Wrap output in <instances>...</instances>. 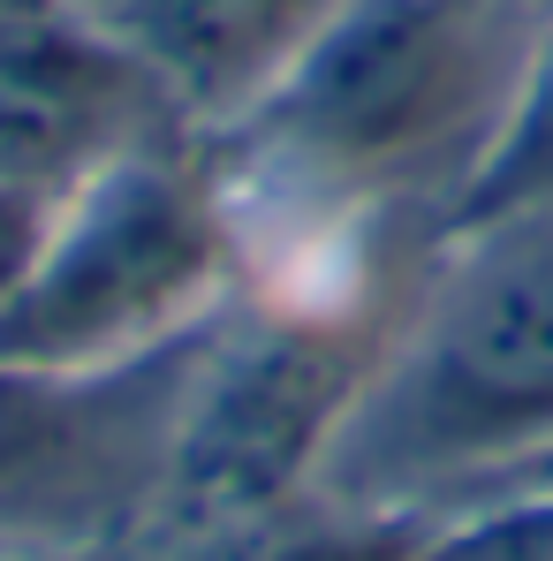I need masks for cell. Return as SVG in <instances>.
Instances as JSON below:
<instances>
[{
    "label": "cell",
    "instance_id": "obj_1",
    "mask_svg": "<svg viewBox=\"0 0 553 561\" xmlns=\"http://www.w3.org/2000/svg\"><path fill=\"white\" fill-rule=\"evenodd\" d=\"M539 456H553V213L440 228L326 485L387 508L425 478L539 470Z\"/></svg>",
    "mask_w": 553,
    "mask_h": 561
},
{
    "label": "cell",
    "instance_id": "obj_2",
    "mask_svg": "<svg viewBox=\"0 0 553 561\" xmlns=\"http://www.w3.org/2000/svg\"><path fill=\"white\" fill-rule=\"evenodd\" d=\"M508 0H334L228 137L296 190H379L456 160V183L523 46Z\"/></svg>",
    "mask_w": 553,
    "mask_h": 561
},
{
    "label": "cell",
    "instance_id": "obj_3",
    "mask_svg": "<svg viewBox=\"0 0 553 561\" xmlns=\"http://www.w3.org/2000/svg\"><path fill=\"white\" fill-rule=\"evenodd\" d=\"M235 280V213L205 168L152 145L92 168L54 197L38 259L0 311V365L99 379L152 365L212 327Z\"/></svg>",
    "mask_w": 553,
    "mask_h": 561
},
{
    "label": "cell",
    "instance_id": "obj_4",
    "mask_svg": "<svg viewBox=\"0 0 553 561\" xmlns=\"http://www.w3.org/2000/svg\"><path fill=\"white\" fill-rule=\"evenodd\" d=\"M387 319L280 304L266 319L212 327L189 350L168 440L137 501L145 547L197 539L326 485V463L357 417Z\"/></svg>",
    "mask_w": 553,
    "mask_h": 561
},
{
    "label": "cell",
    "instance_id": "obj_5",
    "mask_svg": "<svg viewBox=\"0 0 553 561\" xmlns=\"http://www.w3.org/2000/svg\"><path fill=\"white\" fill-rule=\"evenodd\" d=\"M160 122V92L77 8H0V183L61 197Z\"/></svg>",
    "mask_w": 553,
    "mask_h": 561
},
{
    "label": "cell",
    "instance_id": "obj_6",
    "mask_svg": "<svg viewBox=\"0 0 553 561\" xmlns=\"http://www.w3.org/2000/svg\"><path fill=\"white\" fill-rule=\"evenodd\" d=\"M160 92L175 122L235 129L334 0H61Z\"/></svg>",
    "mask_w": 553,
    "mask_h": 561
},
{
    "label": "cell",
    "instance_id": "obj_7",
    "mask_svg": "<svg viewBox=\"0 0 553 561\" xmlns=\"http://www.w3.org/2000/svg\"><path fill=\"white\" fill-rule=\"evenodd\" d=\"M523 213H553V15L523 38V61L493 106L462 183L448 190L440 228L523 220Z\"/></svg>",
    "mask_w": 553,
    "mask_h": 561
},
{
    "label": "cell",
    "instance_id": "obj_8",
    "mask_svg": "<svg viewBox=\"0 0 553 561\" xmlns=\"http://www.w3.org/2000/svg\"><path fill=\"white\" fill-rule=\"evenodd\" d=\"M410 561H553V485H523L516 501L470 516L440 539H417Z\"/></svg>",
    "mask_w": 553,
    "mask_h": 561
},
{
    "label": "cell",
    "instance_id": "obj_9",
    "mask_svg": "<svg viewBox=\"0 0 553 561\" xmlns=\"http://www.w3.org/2000/svg\"><path fill=\"white\" fill-rule=\"evenodd\" d=\"M46 213H54V197H38V190H23V183H0V311H8V296L23 288L31 259H38Z\"/></svg>",
    "mask_w": 553,
    "mask_h": 561
}]
</instances>
